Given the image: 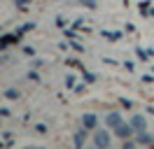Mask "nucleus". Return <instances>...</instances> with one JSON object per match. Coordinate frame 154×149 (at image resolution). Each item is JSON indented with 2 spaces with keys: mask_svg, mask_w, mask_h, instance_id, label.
Returning <instances> with one entry per match:
<instances>
[{
  "mask_svg": "<svg viewBox=\"0 0 154 149\" xmlns=\"http://www.w3.org/2000/svg\"><path fill=\"white\" fill-rule=\"evenodd\" d=\"M94 144H96L98 149H110L112 138H110L107 128H105V130H98V128H96V133H94Z\"/></svg>",
  "mask_w": 154,
  "mask_h": 149,
  "instance_id": "obj_1",
  "label": "nucleus"
},
{
  "mask_svg": "<svg viewBox=\"0 0 154 149\" xmlns=\"http://www.w3.org/2000/svg\"><path fill=\"white\" fill-rule=\"evenodd\" d=\"M115 135L119 140H128V138H133V135H135V128L131 126V123H124V121H122V123L115 128Z\"/></svg>",
  "mask_w": 154,
  "mask_h": 149,
  "instance_id": "obj_2",
  "label": "nucleus"
},
{
  "mask_svg": "<svg viewBox=\"0 0 154 149\" xmlns=\"http://www.w3.org/2000/svg\"><path fill=\"white\" fill-rule=\"evenodd\" d=\"M89 133H91V130H87L84 126H82V128H77L75 133H72V142H75V147H77V149H82L84 144H87V138H89Z\"/></svg>",
  "mask_w": 154,
  "mask_h": 149,
  "instance_id": "obj_3",
  "label": "nucleus"
},
{
  "mask_svg": "<svg viewBox=\"0 0 154 149\" xmlns=\"http://www.w3.org/2000/svg\"><path fill=\"white\" fill-rule=\"evenodd\" d=\"M119 123H122V114H119V112H110V114L105 117V128H112V130H115Z\"/></svg>",
  "mask_w": 154,
  "mask_h": 149,
  "instance_id": "obj_4",
  "label": "nucleus"
},
{
  "mask_svg": "<svg viewBox=\"0 0 154 149\" xmlns=\"http://www.w3.org/2000/svg\"><path fill=\"white\" fill-rule=\"evenodd\" d=\"M82 126L87 130H96L98 128V117L96 114H84V117H82Z\"/></svg>",
  "mask_w": 154,
  "mask_h": 149,
  "instance_id": "obj_5",
  "label": "nucleus"
},
{
  "mask_svg": "<svg viewBox=\"0 0 154 149\" xmlns=\"http://www.w3.org/2000/svg\"><path fill=\"white\" fill-rule=\"evenodd\" d=\"M128 123L135 128V133H138V130H147V119H145L143 114H135V117H131V121H128Z\"/></svg>",
  "mask_w": 154,
  "mask_h": 149,
  "instance_id": "obj_6",
  "label": "nucleus"
},
{
  "mask_svg": "<svg viewBox=\"0 0 154 149\" xmlns=\"http://www.w3.org/2000/svg\"><path fill=\"white\" fill-rule=\"evenodd\" d=\"M135 142H138V144H154V138L147 130H138V133H135Z\"/></svg>",
  "mask_w": 154,
  "mask_h": 149,
  "instance_id": "obj_7",
  "label": "nucleus"
},
{
  "mask_svg": "<svg viewBox=\"0 0 154 149\" xmlns=\"http://www.w3.org/2000/svg\"><path fill=\"white\" fill-rule=\"evenodd\" d=\"M17 42H19V35H17V33L0 37V47H10V44H17Z\"/></svg>",
  "mask_w": 154,
  "mask_h": 149,
  "instance_id": "obj_8",
  "label": "nucleus"
},
{
  "mask_svg": "<svg viewBox=\"0 0 154 149\" xmlns=\"http://www.w3.org/2000/svg\"><path fill=\"white\" fill-rule=\"evenodd\" d=\"M135 56H138V58H140L143 63H147V61L152 58V54H149L147 49H143V47H138V49H135Z\"/></svg>",
  "mask_w": 154,
  "mask_h": 149,
  "instance_id": "obj_9",
  "label": "nucleus"
},
{
  "mask_svg": "<svg viewBox=\"0 0 154 149\" xmlns=\"http://www.w3.org/2000/svg\"><path fill=\"white\" fill-rule=\"evenodd\" d=\"M33 28H35V23H33V21H30V23H23V26L21 28H17V35H23V33H28V30H33Z\"/></svg>",
  "mask_w": 154,
  "mask_h": 149,
  "instance_id": "obj_10",
  "label": "nucleus"
},
{
  "mask_svg": "<svg viewBox=\"0 0 154 149\" xmlns=\"http://www.w3.org/2000/svg\"><path fill=\"white\" fill-rule=\"evenodd\" d=\"M103 37H107V40H119L122 33H119V30H103Z\"/></svg>",
  "mask_w": 154,
  "mask_h": 149,
  "instance_id": "obj_11",
  "label": "nucleus"
},
{
  "mask_svg": "<svg viewBox=\"0 0 154 149\" xmlns=\"http://www.w3.org/2000/svg\"><path fill=\"white\" fill-rule=\"evenodd\" d=\"M77 2H79V5H84L87 9H96V7H98L96 0H77Z\"/></svg>",
  "mask_w": 154,
  "mask_h": 149,
  "instance_id": "obj_12",
  "label": "nucleus"
},
{
  "mask_svg": "<svg viewBox=\"0 0 154 149\" xmlns=\"http://www.w3.org/2000/svg\"><path fill=\"white\" fill-rule=\"evenodd\" d=\"M149 5H152V2H149V0H145V2H140V14H143V17H147V14H149Z\"/></svg>",
  "mask_w": 154,
  "mask_h": 149,
  "instance_id": "obj_13",
  "label": "nucleus"
},
{
  "mask_svg": "<svg viewBox=\"0 0 154 149\" xmlns=\"http://www.w3.org/2000/svg\"><path fill=\"white\" fill-rule=\"evenodd\" d=\"M135 144H138V142H133L131 138H128V140H122V149H135Z\"/></svg>",
  "mask_w": 154,
  "mask_h": 149,
  "instance_id": "obj_14",
  "label": "nucleus"
},
{
  "mask_svg": "<svg viewBox=\"0 0 154 149\" xmlns=\"http://www.w3.org/2000/svg\"><path fill=\"white\" fill-rule=\"evenodd\" d=\"M5 98L14 100V98H19V91H17V89H7V91H5Z\"/></svg>",
  "mask_w": 154,
  "mask_h": 149,
  "instance_id": "obj_15",
  "label": "nucleus"
},
{
  "mask_svg": "<svg viewBox=\"0 0 154 149\" xmlns=\"http://www.w3.org/2000/svg\"><path fill=\"white\" fill-rule=\"evenodd\" d=\"M96 82V74L94 72H87V70H84V84H94Z\"/></svg>",
  "mask_w": 154,
  "mask_h": 149,
  "instance_id": "obj_16",
  "label": "nucleus"
},
{
  "mask_svg": "<svg viewBox=\"0 0 154 149\" xmlns=\"http://www.w3.org/2000/svg\"><path fill=\"white\" fill-rule=\"evenodd\" d=\"M14 5H17L19 9H26V7L30 5V0H14Z\"/></svg>",
  "mask_w": 154,
  "mask_h": 149,
  "instance_id": "obj_17",
  "label": "nucleus"
},
{
  "mask_svg": "<svg viewBox=\"0 0 154 149\" xmlns=\"http://www.w3.org/2000/svg\"><path fill=\"white\" fill-rule=\"evenodd\" d=\"M66 86H68V89H75V77H72V74H68V77H66Z\"/></svg>",
  "mask_w": 154,
  "mask_h": 149,
  "instance_id": "obj_18",
  "label": "nucleus"
},
{
  "mask_svg": "<svg viewBox=\"0 0 154 149\" xmlns=\"http://www.w3.org/2000/svg\"><path fill=\"white\" fill-rule=\"evenodd\" d=\"M119 105H122L124 110H131V105H133V102H131V100H126V98H119Z\"/></svg>",
  "mask_w": 154,
  "mask_h": 149,
  "instance_id": "obj_19",
  "label": "nucleus"
},
{
  "mask_svg": "<svg viewBox=\"0 0 154 149\" xmlns=\"http://www.w3.org/2000/svg\"><path fill=\"white\" fill-rule=\"evenodd\" d=\"M70 47H72V49H75V51H84V47L79 44V42H77V40H72V42H70Z\"/></svg>",
  "mask_w": 154,
  "mask_h": 149,
  "instance_id": "obj_20",
  "label": "nucleus"
},
{
  "mask_svg": "<svg viewBox=\"0 0 154 149\" xmlns=\"http://www.w3.org/2000/svg\"><path fill=\"white\" fill-rule=\"evenodd\" d=\"M28 79H33V82H40V74L35 72V70H30V72H28Z\"/></svg>",
  "mask_w": 154,
  "mask_h": 149,
  "instance_id": "obj_21",
  "label": "nucleus"
},
{
  "mask_svg": "<svg viewBox=\"0 0 154 149\" xmlns=\"http://www.w3.org/2000/svg\"><path fill=\"white\" fill-rule=\"evenodd\" d=\"M143 82L145 84H152L154 82V74H143Z\"/></svg>",
  "mask_w": 154,
  "mask_h": 149,
  "instance_id": "obj_22",
  "label": "nucleus"
},
{
  "mask_svg": "<svg viewBox=\"0 0 154 149\" xmlns=\"http://www.w3.org/2000/svg\"><path fill=\"white\" fill-rule=\"evenodd\" d=\"M66 63H68V65H72V68H79V61H77V58H68Z\"/></svg>",
  "mask_w": 154,
  "mask_h": 149,
  "instance_id": "obj_23",
  "label": "nucleus"
},
{
  "mask_svg": "<svg viewBox=\"0 0 154 149\" xmlns=\"http://www.w3.org/2000/svg\"><path fill=\"white\" fill-rule=\"evenodd\" d=\"M35 130H38V133H47V126H45V123H38V126H35Z\"/></svg>",
  "mask_w": 154,
  "mask_h": 149,
  "instance_id": "obj_24",
  "label": "nucleus"
},
{
  "mask_svg": "<svg viewBox=\"0 0 154 149\" xmlns=\"http://www.w3.org/2000/svg\"><path fill=\"white\" fill-rule=\"evenodd\" d=\"M23 51H26L28 56H35V49H33V47H23Z\"/></svg>",
  "mask_w": 154,
  "mask_h": 149,
  "instance_id": "obj_25",
  "label": "nucleus"
},
{
  "mask_svg": "<svg viewBox=\"0 0 154 149\" xmlns=\"http://www.w3.org/2000/svg\"><path fill=\"white\" fill-rule=\"evenodd\" d=\"M82 26H84V21H82V19H77L75 23H72V28H82Z\"/></svg>",
  "mask_w": 154,
  "mask_h": 149,
  "instance_id": "obj_26",
  "label": "nucleus"
},
{
  "mask_svg": "<svg viewBox=\"0 0 154 149\" xmlns=\"http://www.w3.org/2000/svg\"><path fill=\"white\" fill-rule=\"evenodd\" d=\"M56 26H58V28H66V21H63L61 17H58V19H56Z\"/></svg>",
  "mask_w": 154,
  "mask_h": 149,
  "instance_id": "obj_27",
  "label": "nucleus"
},
{
  "mask_svg": "<svg viewBox=\"0 0 154 149\" xmlns=\"http://www.w3.org/2000/svg\"><path fill=\"white\" fill-rule=\"evenodd\" d=\"M149 17H154V9H149Z\"/></svg>",
  "mask_w": 154,
  "mask_h": 149,
  "instance_id": "obj_28",
  "label": "nucleus"
},
{
  "mask_svg": "<svg viewBox=\"0 0 154 149\" xmlns=\"http://www.w3.org/2000/svg\"><path fill=\"white\" fill-rule=\"evenodd\" d=\"M82 149H87V147H82ZM94 149H98V147H94Z\"/></svg>",
  "mask_w": 154,
  "mask_h": 149,
  "instance_id": "obj_29",
  "label": "nucleus"
},
{
  "mask_svg": "<svg viewBox=\"0 0 154 149\" xmlns=\"http://www.w3.org/2000/svg\"><path fill=\"white\" fill-rule=\"evenodd\" d=\"M26 149H30V147H26Z\"/></svg>",
  "mask_w": 154,
  "mask_h": 149,
  "instance_id": "obj_30",
  "label": "nucleus"
}]
</instances>
